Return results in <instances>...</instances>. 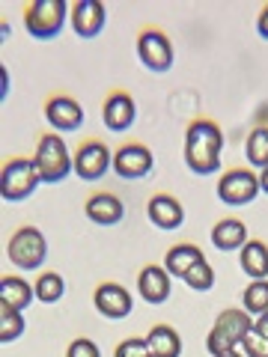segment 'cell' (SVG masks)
<instances>
[{"instance_id":"cell-1","label":"cell","mask_w":268,"mask_h":357,"mask_svg":"<svg viewBox=\"0 0 268 357\" xmlns=\"http://www.w3.org/2000/svg\"><path fill=\"white\" fill-rule=\"evenodd\" d=\"M185 164L197 176H215L221 170V155H223V131L215 119L197 116L185 128Z\"/></svg>"},{"instance_id":"cell-2","label":"cell","mask_w":268,"mask_h":357,"mask_svg":"<svg viewBox=\"0 0 268 357\" xmlns=\"http://www.w3.org/2000/svg\"><path fill=\"white\" fill-rule=\"evenodd\" d=\"M253 331V316H248L241 307H227L221 310V316L215 319V325L206 333V351L211 357H221L227 351H236L241 340Z\"/></svg>"},{"instance_id":"cell-3","label":"cell","mask_w":268,"mask_h":357,"mask_svg":"<svg viewBox=\"0 0 268 357\" xmlns=\"http://www.w3.org/2000/svg\"><path fill=\"white\" fill-rule=\"evenodd\" d=\"M33 161H36L45 185H60L63 178H69L75 173V155L69 152V146H66V140L54 131L42 134L36 140V155H33Z\"/></svg>"},{"instance_id":"cell-4","label":"cell","mask_w":268,"mask_h":357,"mask_svg":"<svg viewBox=\"0 0 268 357\" xmlns=\"http://www.w3.org/2000/svg\"><path fill=\"white\" fill-rule=\"evenodd\" d=\"M69 15H72V6L66 0H33L30 6H24V27L33 39L51 42L63 33Z\"/></svg>"},{"instance_id":"cell-5","label":"cell","mask_w":268,"mask_h":357,"mask_svg":"<svg viewBox=\"0 0 268 357\" xmlns=\"http://www.w3.org/2000/svg\"><path fill=\"white\" fill-rule=\"evenodd\" d=\"M6 259L21 271H39L48 259V241L39 227H18L6 241Z\"/></svg>"},{"instance_id":"cell-6","label":"cell","mask_w":268,"mask_h":357,"mask_svg":"<svg viewBox=\"0 0 268 357\" xmlns=\"http://www.w3.org/2000/svg\"><path fill=\"white\" fill-rule=\"evenodd\" d=\"M45 185L39 176V167L33 158H9L0 173V197L6 203H21L36 194V188Z\"/></svg>"},{"instance_id":"cell-7","label":"cell","mask_w":268,"mask_h":357,"mask_svg":"<svg viewBox=\"0 0 268 357\" xmlns=\"http://www.w3.org/2000/svg\"><path fill=\"white\" fill-rule=\"evenodd\" d=\"M134 51H137V60L143 69H149L155 75H164L173 69V42L167 39V33L158 27H147L137 33V42H134Z\"/></svg>"},{"instance_id":"cell-8","label":"cell","mask_w":268,"mask_h":357,"mask_svg":"<svg viewBox=\"0 0 268 357\" xmlns=\"http://www.w3.org/2000/svg\"><path fill=\"white\" fill-rule=\"evenodd\" d=\"M260 176H256L253 170H248V167H232V170H227L221 176L218 182V199L223 206H251L256 197H260Z\"/></svg>"},{"instance_id":"cell-9","label":"cell","mask_w":268,"mask_h":357,"mask_svg":"<svg viewBox=\"0 0 268 357\" xmlns=\"http://www.w3.org/2000/svg\"><path fill=\"white\" fill-rule=\"evenodd\" d=\"M114 170V152L107 149L105 140L89 137L75 149V176L84 182H98L102 176Z\"/></svg>"},{"instance_id":"cell-10","label":"cell","mask_w":268,"mask_h":357,"mask_svg":"<svg viewBox=\"0 0 268 357\" xmlns=\"http://www.w3.org/2000/svg\"><path fill=\"white\" fill-rule=\"evenodd\" d=\"M155 170V155L147 143H122L114 152V173L126 182H137V178H147Z\"/></svg>"},{"instance_id":"cell-11","label":"cell","mask_w":268,"mask_h":357,"mask_svg":"<svg viewBox=\"0 0 268 357\" xmlns=\"http://www.w3.org/2000/svg\"><path fill=\"white\" fill-rule=\"evenodd\" d=\"M93 304L98 310V316H105L110 321H119V319H128L131 310H134V298L131 292L122 283H98L96 292H93Z\"/></svg>"},{"instance_id":"cell-12","label":"cell","mask_w":268,"mask_h":357,"mask_svg":"<svg viewBox=\"0 0 268 357\" xmlns=\"http://www.w3.org/2000/svg\"><path fill=\"white\" fill-rule=\"evenodd\" d=\"M45 119H48V126L57 134H69L84 126V107L77 98L57 93L45 102Z\"/></svg>"},{"instance_id":"cell-13","label":"cell","mask_w":268,"mask_h":357,"mask_svg":"<svg viewBox=\"0 0 268 357\" xmlns=\"http://www.w3.org/2000/svg\"><path fill=\"white\" fill-rule=\"evenodd\" d=\"M134 119H137V105H134L131 93L126 89H114L107 98H105V107H102V122L107 131L114 134H122L134 126Z\"/></svg>"},{"instance_id":"cell-14","label":"cell","mask_w":268,"mask_h":357,"mask_svg":"<svg viewBox=\"0 0 268 357\" xmlns=\"http://www.w3.org/2000/svg\"><path fill=\"white\" fill-rule=\"evenodd\" d=\"M69 21H72L75 36L96 39L107 24V9H105V3H98V0H77L72 6Z\"/></svg>"},{"instance_id":"cell-15","label":"cell","mask_w":268,"mask_h":357,"mask_svg":"<svg viewBox=\"0 0 268 357\" xmlns=\"http://www.w3.org/2000/svg\"><path fill=\"white\" fill-rule=\"evenodd\" d=\"M147 218L155 229L176 232L185 223V206L179 203L173 194H155L147 203Z\"/></svg>"},{"instance_id":"cell-16","label":"cell","mask_w":268,"mask_h":357,"mask_svg":"<svg viewBox=\"0 0 268 357\" xmlns=\"http://www.w3.org/2000/svg\"><path fill=\"white\" fill-rule=\"evenodd\" d=\"M84 215H87V220H93L96 227H117V223L126 218V203L110 191H98V194L87 197Z\"/></svg>"},{"instance_id":"cell-17","label":"cell","mask_w":268,"mask_h":357,"mask_svg":"<svg viewBox=\"0 0 268 357\" xmlns=\"http://www.w3.org/2000/svg\"><path fill=\"white\" fill-rule=\"evenodd\" d=\"M170 289H173V277L164 271V265H147L137 274V292L147 304L158 307L170 301Z\"/></svg>"},{"instance_id":"cell-18","label":"cell","mask_w":268,"mask_h":357,"mask_svg":"<svg viewBox=\"0 0 268 357\" xmlns=\"http://www.w3.org/2000/svg\"><path fill=\"white\" fill-rule=\"evenodd\" d=\"M211 238V248L221 250V253H232V250H241L244 244H248V227H244V220L239 218H223L218 220L215 227L209 232Z\"/></svg>"},{"instance_id":"cell-19","label":"cell","mask_w":268,"mask_h":357,"mask_svg":"<svg viewBox=\"0 0 268 357\" xmlns=\"http://www.w3.org/2000/svg\"><path fill=\"white\" fill-rule=\"evenodd\" d=\"M203 259H206V253L200 250L197 244H188V241L185 244H173V248L164 253V271L170 274L173 280H182V277Z\"/></svg>"},{"instance_id":"cell-20","label":"cell","mask_w":268,"mask_h":357,"mask_svg":"<svg viewBox=\"0 0 268 357\" xmlns=\"http://www.w3.org/2000/svg\"><path fill=\"white\" fill-rule=\"evenodd\" d=\"M33 301H36V289H33L24 277L18 274H6L0 280V307H9V310H21L24 312Z\"/></svg>"},{"instance_id":"cell-21","label":"cell","mask_w":268,"mask_h":357,"mask_svg":"<svg viewBox=\"0 0 268 357\" xmlns=\"http://www.w3.org/2000/svg\"><path fill=\"white\" fill-rule=\"evenodd\" d=\"M152 357H182V337L173 325H152L147 337Z\"/></svg>"},{"instance_id":"cell-22","label":"cell","mask_w":268,"mask_h":357,"mask_svg":"<svg viewBox=\"0 0 268 357\" xmlns=\"http://www.w3.org/2000/svg\"><path fill=\"white\" fill-rule=\"evenodd\" d=\"M239 265L244 277H251V280H268V244L260 238H251L241 248Z\"/></svg>"},{"instance_id":"cell-23","label":"cell","mask_w":268,"mask_h":357,"mask_svg":"<svg viewBox=\"0 0 268 357\" xmlns=\"http://www.w3.org/2000/svg\"><path fill=\"white\" fill-rule=\"evenodd\" d=\"M244 158L251 167H268V126H253L244 137Z\"/></svg>"},{"instance_id":"cell-24","label":"cell","mask_w":268,"mask_h":357,"mask_svg":"<svg viewBox=\"0 0 268 357\" xmlns=\"http://www.w3.org/2000/svg\"><path fill=\"white\" fill-rule=\"evenodd\" d=\"M33 289H36V301H42V304H57L66 295V280L57 271H42L39 280L33 283Z\"/></svg>"},{"instance_id":"cell-25","label":"cell","mask_w":268,"mask_h":357,"mask_svg":"<svg viewBox=\"0 0 268 357\" xmlns=\"http://www.w3.org/2000/svg\"><path fill=\"white\" fill-rule=\"evenodd\" d=\"M241 310L248 316H262L268 310V280H251L241 292Z\"/></svg>"},{"instance_id":"cell-26","label":"cell","mask_w":268,"mask_h":357,"mask_svg":"<svg viewBox=\"0 0 268 357\" xmlns=\"http://www.w3.org/2000/svg\"><path fill=\"white\" fill-rule=\"evenodd\" d=\"M27 321H24V312L21 310H9V307H0V342H15L21 333H24Z\"/></svg>"},{"instance_id":"cell-27","label":"cell","mask_w":268,"mask_h":357,"mask_svg":"<svg viewBox=\"0 0 268 357\" xmlns=\"http://www.w3.org/2000/svg\"><path fill=\"white\" fill-rule=\"evenodd\" d=\"M182 280L188 289H194V292H209V289L215 286V268L209 265V259H203V262H197Z\"/></svg>"},{"instance_id":"cell-28","label":"cell","mask_w":268,"mask_h":357,"mask_svg":"<svg viewBox=\"0 0 268 357\" xmlns=\"http://www.w3.org/2000/svg\"><path fill=\"white\" fill-rule=\"evenodd\" d=\"M114 357H152V351H149L147 340L128 337V340H122L117 349H114Z\"/></svg>"},{"instance_id":"cell-29","label":"cell","mask_w":268,"mask_h":357,"mask_svg":"<svg viewBox=\"0 0 268 357\" xmlns=\"http://www.w3.org/2000/svg\"><path fill=\"white\" fill-rule=\"evenodd\" d=\"M241 349H244V357H268V340L262 333L251 331L248 337L241 340Z\"/></svg>"},{"instance_id":"cell-30","label":"cell","mask_w":268,"mask_h":357,"mask_svg":"<svg viewBox=\"0 0 268 357\" xmlns=\"http://www.w3.org/2000/svg\"><path fill=\"white\" fill-rule=\"evenodd\" d=\"M66 357H102V351H98V345L89 340V337H77V340L69 342Z\"/></svg>"},{"instance_id":"cell-31","label":"cell","mask_w":268,"mask_h":357,"mask_svg":"<svg viewBox=\"0 0 268 357\" xmlns=\"http://www.w3.org/2000/svg\"><path fill=\"white\" fill-rule=\"evenodd\" d=\"M256 33H260V39L268 42V3L260 9V18H256Z\"/></svg>"},{"instance_id":"cell-32","label":"cell","mask_w":268,"mask_h":357,"mask_svg":"<svg viewBox=\"0 0 268 357\" xmlns=\"http://www.w3.org/2000/svg\"><path fill=\"white\" fill-rule=\"evenodd\" d=\"M253 331H256V333H262V337L268 340V310L262 312V316H256V319H253Z\"/></svg>"},{"instance_id":"cell-33","label":"cell","mask_w":268,"mask_h":357,"mask_svg":"<svg viewBox=\"0 0 268 357\" xmlns=\"http://www.w3.org/2000/svg\"><path fill=\"white\" fill-rule=\"evenodd\" d=\"M260 191H262V194H268V167L260 173Z\"/></svg>"},{"instance_id":"cell-34","label":"cell","mask_w":268,"mask_h":357,"mask_svg":"<svg viewBox=\"0 0 268 357\" xmlns=\"http://www.w3.org/2000/svg\"><path fill=\"white\" fill-rule=\"evenodd\" d=\"M0 72H3V98H6V96H9V72H6V66H3Z\"/></svg>"},{"instance_id":"cell-35","label":"cell","mask_w":268,"mask_h":357,"mask_svg":"<svg viewBox=\"0 0 268 357\" xmlns=\"http://www.w3.org/2000/svg\"><path fill=\"white\" fill-rule=\"evenodd\" d=\"M221 357H244V354L236 349V351H227V354H221Z\"/></svg>"}]
</instances>
